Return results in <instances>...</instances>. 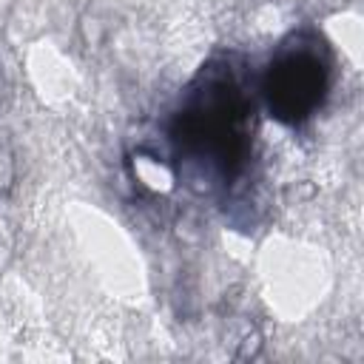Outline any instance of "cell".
<instances>
[{"label":"cell","mask_w":364,"mask_h":364,"mask_svg":"<svg viewBox=\"0 0 364 364\" xmlns=\"http://www.w3.org/2000/svg\"><path fill=\"white\" fill-rule=\"evenodd\" d=\"M330 88V54L318 43V37L296 34L284 43L276 57L270 60L262 91L270 114L284 122L296 125L307 119L321 102Z\"/></svg>","instance_id":"7a4b0ae2"},{"label":"cell","mask_w":364,"mask_h":364,"mask_svg":"<svg viewBox=\"0 0 364 364\" xmlns=\"http://www.w3.org/2000/svg\"><path fill=\"white\" fill-rule=\"evenodd\" d=\"M253 97L230 63H210L191 82L173 117V142L196 176L230 182L242 173L253 142Z\"/></svg>","instance_id":"6da1fadb"}]
</instances>
